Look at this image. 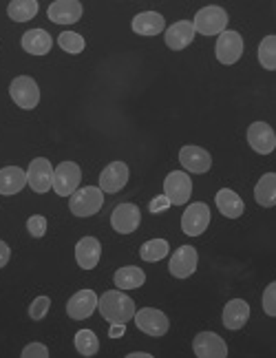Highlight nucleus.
<instances>
[{
	"label": "nucleus",
	"instance_id": "4be33fe9",
	"mask_svg": "<svg viewBox=\"0 0 276 358\" xmlns=\"http://www.w3.org/2000/svg\"><path fill=\"white\" fill-rule=\"evenodd\" d=\"M131 27H133V31L140 36H159L166 27V20L157 11H142L133 18Z\"/></svg>",
	"mask_w": 276,
	"mask_h": 358
},
{
	"label": "nucleus",
	"instance_id": "b1692460",
	"mask_svg": "<svg viewBox=\"0 0 276 358\" xmlns=\"http://www.w3.org/2000/svg\"><path fill=\"white\" fill-rule=\"evenodd\" d=\"M215 201H217L219 213L224 215V217H228V219H239L243 215V210H245L243 199L234 190H230V188H221L217 192Z\"/></svg>",
	"mask_w": 276,
	"mask_h": 358
},
{
	"label": "nucleus",
	"instance_id": "473e14b6",
	"mask_svg": "<svg viewBox=\"0 0 276 358\" xmlns=\"http://www.w3.org/2000/svg\"><path fill=\"white\" fill-rule=\"evenodd\" d=\"M49 308H51V299L49 296H38L29 306V316L34 321H43L47 316V312H49Z\"/></svg>",
	"mask_w": 276,
	"mask_h": 358
},
{
	"label": "nucleus",
	"instance_id": "4468645a",
	"mask_svg": "<svg viewBox=\"0 0 276 358\" xmlns=\"http://www.w3.org/2000/svg\"><path fill=\"white\" fill-rule=\"evenodd\" d=\"M179 162H182V166L188 173H197V175L208 173L212 166V157H210L208 150L201 148V146H192V144H188L179 150Z\"/></svg>",
	"mask_w": 276,
	"mask_h": 358
},
{
	"label": "nucleus",
	"instance_id": "4c0bfd02",
	"mask_svg": "<svg viewBox=\"0 0 276 358\" xmlns=\"http://www.w3.org/2000/svg\"><path fill=\"white\" fill-rule=\"evenodd\" d=\"M9 257H11V250H9V245L0 239V268H5L9 264Z\"/></svg>",
	"mask_w": 276,
	"mask_h": 358
},
{
	"label": "nucleus",
	"instance_id": "a211bd4d",
	"mask_svg": "<svg viewBox=\"0 0 276 358\" xmlns=\"http://www.w3.org/2000/svg\"><path fill=\"white\" fill-rule=\"evenodd\" d=\"M47 16L55 24H73L82 18V3H78V0H55L49 5Z\"/></svg>",
	"mask_w": 276,
	"mask_h": 358
},
{
	"label": "nucleus",
	"instance_id": "9b49d317",
	"mask_svg": "<svg viewBox=\"0 0 276 358\" xmlns=\"http://www.w3.org/2000/svg\"><path fill=\"white\" fill-rule=\"evenodd\" d=\"M27 184L31 186L34 192L45 195L53 188V166L47 157H36L29 169H27Z\"/></svg>",
	"mask_w": 276,
	"mask_h": 358
},
{
	"label": "nucleus",
	"instance_id": "20e7f679",
	"mask_svg": "<svg viewBox=\"0 0 276 358\" xmlns=\"http://www.w3.org/2000/svg\"><path fill=\"white\" fill-rule=\"evenodd\" d=\"M9 95L20 108H24V111H34V108L40 104V89L31 76L13 78L9 85Z\"/></svg>",
	"mask_w": 276,
	"mask_h": 358
},
{
	"label": "nucleus",
	"instance_id": "aec40b11",
	"mask_svg": "<svg viewBox=\"0 0 276 358\" xmlns=\"http://www.w3.org/2000/svg\"><path fill=\"white\" fill-rule=\"evenodd\" d=\"M102 257V245L95 237H82L75 243V261L82 270H93L100 264Z\"/></svg>",
	"mask_w": 276,
	"mask_h": 358
},
{
	"label": "nucleus",
	"instance_id": "72a5a7b5",
	"mask_svg": "<svg viewBox=\"0 0 276 358\" xmlns=\"http://www.w3.org/2000/svg\"><path fill=\"white\" fill-rule=\"evenodd\" d=\"M27 230H29V235L34 239H40L47 235V219L43 215H34L27 219Z\"/></svg>",
	"mask_w": 276,
	"mask_h": 358
},
{
	"label": "nucleus",
	"instance_id": "0eeeda50",
	"mask_svg": "<svg viewBox=\"0 0 276 358\" xmlns=\"http://www.w3.org/2000/svg\"><path fill=\"white\" fill-rule=\"evenodd\" d=\"M210 226V208L203 201L190 203L182 215V230L188 237H199Z\"/></svg>",
	"mask_w": 276,
	"mask_h": 358
},
{
	"label": "nucleus",
	"instance_id": "c9c22d12",
	"mask_svg": "<svg viewBox=\"0 0 276 358\" xmlns=\"http://www.w3.org/2000/svg\"><path fill=\"white\" fill-rule=\"evenodd\" d=\"M20 356L22 358H49V350H47V345H43V343H29Z\"/></svg>",
	"mask_w": 276,
	"mask_h": 358
},
{
	"label": "nucleus",
	"instance_id": "f03ea898",
	"mask_svg": "<svg viewBox=\"0 0 276 358\" xmlns=\"http://www.w3.org/2000/svg\"><path fill=\"white\" fill-rule=\"evenodd\" d=\"M104 206V192L100 186H85L78 188L71 197H68V210L75 217H93L102 210Z\"/></svg>",
	"mask_w": 276,
	"mask_h": 358
},
{
	"label": "nucleus",
	"instance_id": "f257e3e1",
	"mask_svg": "<svg viewBox=\"0 0 276 358\" xmlns=\"http://www.w3.org/2000/svg\"><path fill=\"white\" fill-rule=\"evenodd\" d=\"M98 310L104 321L126 325L135 316V301L124 294V290H108L98 299Z\"/></svg>",
	"mask_w": 276,
	"mask_h": 358
},
{
	"label": "nucleus",
	"instance_id": "cd10ccee",
	"mask_svg": "<svg viewBox=\"0 0 276 358\" xmlns=\"http://www.w3.org/2000/svg\"><path fill=\"white\" fill-rule=\"evenodd\" d=\"M36 13H38L36 0H11L7 7V16L13 22H29L36 18Z\"/></svg>",
	"mask_w": 276,
	"mask_h": 358
},
{
	"label": "nucleus",
	"instance_id": "f8f14e48",
	"mask_svg": "<svg viewBox=\"0 0 276 358\" xmlns=\"http://www.w3.org/2000/svg\"><path fill=\"white\" fill-rule=\"evenodd\" d=\"M197 264H199V255L192 245H182L177 248L175 255L170 257V264H168V270L175 279H188L195 274L197 270Z\"/></svg>",
	"mask_w": 276,
	"mask_h": 358
},
{
	"label": "nucleus",
	"instance_id": "a878e982",
	"mask_svg": "<svg viewBox=\"0 0 276 358\" xmlns=\"http://www.w3.org/2000/svg\"><path fill=\"white\" fill-rule=\"evenodd\" d=\"M113 281L117 285V290H137V287H142L146 283V274L137 266H124L115 272Z\"/></svg>",
	"mask_w": 276,
	"mask_h": 358
},
{
	"label": "nucleus",
	"instance_id": "ea45409f",
	"mask_svg": "<svg viewBox=\"0 0 276 358\" xmlns=\"http://www.w3.org/2000/svg\"><path fill=\"white\" fill-rule=\"evenodd\" d=\"M129 358H153L148 352H133V354H129Z\"/></svg>",
	"mask_w": 276,
	"mask_h": 358
},
{
	"label": "nucleus",
	"instance_id": "6ab92c4d",
	"mask_svg": "<svg viewBox=\"0 0 276 358\" xmlns=\"http://www.w3.org/2000/svg\"><path fill=\"white\" fill-rule=\"evenodd\" d=\"M164 40H166V47L168 49L182 51L192 43V40H195V27H192L190 20H179L166 29Z\"/></svg>",
	"mask_w": 276,
	"mask_h": 358
},
{
	"label": "nucleus",
	"instance_id": "2eb2a0df",
	"mask_svg": "<svg viewBox=\"0 0 276 358\" xmlns=\"http://www.w3.org/2000/svg\"><path fill=\"white\" fill-rule=\"evenodd\" d=\"M247 144H250L252 150H256L259 155H270L276 146V135L270 124L266 122L250 124V129H247Z\"/></svg>",
	"mask_w": 276,
	"mask_h": 358
},
{
	"label": "nucleus",
	"instance_id": "412c9836",
	"mask_svg": "<svg viewBox=\"0 0 276 358\" xmlns=\"http://www.w3.org/2000/svg\"><path fill=\"white\" fill-rule=\"evenodd\" d=\"M20 45L31 56H47L53 47V38L45 29H29L20 38Z\"/></svg>",
	"mask_w": 276,
	"mask_h": 358
},
{
	"label": "nucleus",
	"instance_id": "58836bf2",
	"mask_svg": "<svg viewBox=\"0 0 276 358\" xmlns=\"http://www.w3.org/2000/svg\"><path fill=\"white\" fill-rule=\"evenodd\" d=\"M124 332H126V325L124 323H110V329H108L110 338H119V336H124Z\"/></svg>",
	"mask_w": 276,
	"mask_h": 358
},
{
	"label": "nucleus",
	"instance_id": "7ed1b4c3",
	"mask_svg": "<svg viewBox=\"0 0 276 358\" xmlns=\"http://www.w3.org/2000/svg\"><path fill=\"white\" fill-rule=\"evenodd\" d=\"M192 27H195V34L199 31L201 36H219L226 31L228 27V11L224 7L217 5H208L197 11L195 20H192Z\"/></svg>",
	"mask_w": 276,
	"mask_h": 358
},
{
	"label": "nucleus",
	"instance_id": "ddd939ff",
	"mask_svg": "<svg viewBox=\"0 0 276 358\" xmlns=\"http://www.w3.org/2000/svg\"><path fill=\"white\" fill-rule=\"evenodd\" d=\"M192 352L199 358H226L228 345L226 341L215 332H199L192 341Z\"/></svg>",
	"mask_w": 276,
	"mask_h": 358
},
{
	"label": "nucleus",
	"instance_id": "dca6fc26",
	"mask_svg": "<svg viewBox=\"0 0 276 358\" xmlns=\"http://www.w3.org/2000/svg\"><path fill=\"white\" fill-rule=\"evenodd\" d=\"M95 310H98V294L93 290H80L66 303V314L71 316L73 321L89 319Z\"/></svg>",
	"mask_w": 276,
	"mask_h": 358
},
{
	"label": "nucleus",
	"instance_id": "39448f33",
	"mask_svg": "<svg viewBox=\"0 0 276 358\" xmlns=\"http://www.w3.org/2000/svg\"><path fill=\"white\" fill-rule=\"evenodd\" d=\"M82 182V171L75 162H62L53 169V190L58 197H71Z\"/></svg>",
	"mask_w": 276,
	"mask_h": 358
},
{
	"label": "nucleus",
	"instance_id": "bb28decb",
	"mask_svg": "<svg viewBox=\"0 0 276 358\" xmlns=\"http://www.w3.org/2000/svg\"><path fill=\"white\" fill-rule=\"evenodd\" d=\"M254 199L259 206H263V208H272L276 203V175L274 173H266L259 179V184L254 186Z\"/></svg>",
	"mask_w": 276,
	"mask_h": 358
},
{
	"label": "nucleus",
	"instance_id": "6e6552de",
	"mask_svg": "<svg viewBox=\"0 0 276 358\" xmlns=\"http://www.w3.org/2000/svg\"><path fill=\"white\" fill-rule=\"evenodd\" d=\"M135 325L142 329L144 334L148 336H164L166 332H168L170 327V321L168 316H166L161 310H155V308H144V310H135Z\"/></svg>",
	"mask_w": 276,
	"mask_h": 358
},
{
	"label": "nucleus",
	"instance_id": "e433bc0d",
	"mask_svg": "<svg viewBox=\"0 0 276 358\" xmlns=\"http://www.w3.org/2000/svg\"><path fill=\"white\" fill-rule=\"evenodd\" d=\"M168 206H170V201L168 199H166V195H159V197H155L153 201H150V213H164L166 208H168Z\"/></svg>",
	"mask_w": 276,
	"mask_h": 358
},
{
	"label": "nucleus",
	"instance_id": "423d86ee",
	"mask_svg": "<svg viewBox=\"0 0 276 358\" xmlns=\"http://www.w3.org/2000/svg\"><path fill=\"white\" fill-rule=\"evenodd\" d=\"M164 195L170 206H184L192 195V179L184 171H173L164 179Z\"/></svg>",
	"mask_w": 276,
	"mask_h": 358
},
{
	"label": "nucleus",
	"instance_id": "f3484780",
	"mask_svg": "<svg viewBox=\"0 0 276 358\" xmlns=\"http://www.w3.org/2000/svg\"><path fill=\"white\" fill-rule=\"evenodd\" d=\"M129 166L124 162H110L100 175V190L102 192H119L129 184Z\"/></svg>",
	"mask_w": 276,
	"mask_h": 358
},
{
	"label": "nucleus",
	"instance_id": "c85d7f7f",
	"mask_svg": "<svg viewBox=\"0 0 276 358\" xmlns=\"http://www.w3.org/2000/svg\"><path fill=\"white\" fill-rule=\"evenodd\" d=\"M168 252H170V245L166 239H150L140 248V257L148 261V264H157L164 257H168Z\"/></svg>",
	"mask_w": 276,
	"mask_h": 358
},
{
	"label": "nucleus",
	"instance_id": "c756f323",
	"mask_svg": "<svg viewBox=\"0 0 276 358\" xmlns=\"http://www.w3.org/2000/svg\"><path fill=\"white\" fill-rule=\"evenodd\" d=\"M73 343H75L78 354L87 356V358L95 356L100 350V341H98V336H95L93 329H80V332L75 334V338H73Z\"/></svg>",
	"mask_w": 276,
	"mask_h": 358
},
{
	"label": "nucleus",
	"instance_id": "393cba45",
	"mask_svg": "<svg viewBox=\"0 0 276 358\" xmlns=\"http://www.w3.org/2000/svg\"><path fill=\"white\" fill-rule=\"evenodd\" d=\"M27 186V171L20 166L0 169V195H18Z\"/></svg>",
	"mask_w": 276,
	"mask_h": 358
},
{
	"label": "nucleus",
	"instance_id": "1a4fd4ad",
	"mask_svg": "<svg viewBox=\"0 0 276 358\" xmlns=\"http://www.w3.org/2000/svg\"><path fill=\"white\" fill-rule=\"evenodd\" d=\"M215 56L221 64H234L243 56V38L237 31H224L219 34L215 45Z\"/></svg>",
	"mask_w": 276,
	"mask_h": 358
},
{
	"label": "nucleus",
	"instance_id": "5701e85b",
	"mask_svg": "<svg viewBox=\"0 0 276 358\" xmlns=\"http://www.w3.org/2000/svg\"><path fill=\"white\" fill-rule=\"evenodd\" d=\"M247 319H250V306L243 301V299H232L226 303V308H224V325L228 329H241Z\"/></svg>",
	"mask_w": 276,
	"mask_h": 358
},
{
	"label": "nucleus",
	"instance_id": "7c9ffc66",
	"mask_svg": "<svg viewBox=\"0 0 276 358\" xmlns=\"http://www.w3.org/2000/svg\"><path fill=\"white\" fill-rule=\"evenodd\" d=\"M259 62L266 71H274L276 69V36H266L259 45Z\"/></svg>",
	"mask_w": 276,
	"mask_h": 358
},
{
	"label": "nucleus",
	"instance_id": "9d476101",
	"mask_svg": "<svg viewBox=\"0 0 276 358\" xmlns=\"http://www.w3.org/2000/svg\"><path fill=\"white\" fill-rule=\"evenodd\" d=\"M140 224H142V213L135 203H129V201L119 203L113 208V213H110V226H113V230L119 232V235H131V232L140 228Z\"/></svg>",
	"mask_w": 276,
	"mask_h": 358
},
{
	"label": "nucleus",
	"instance_id": "f704fd0d",
	"mask_svg": "<svg viewBox=\"0 0 276 358\" xmlns=\"http://www.w3.org/2000/svg\"><path fill=\"white\" fill-rule=\"evenodd\" d=\"M263 310L268 316H276V283H270L263 292Z\"/></svg>",
	"mask_w": 276,
	"mask_h": 358
},
{
	"label": "nucleus",
	"instance_id": "2f4dec72",
	"mask_svg": "<svg viewBox=\"0 0 276 358\" xmlns=\"http://www.w3.org/2000/svg\"><path fill=\"white\" fill-rule=\"evenodd\" d=\"M58 45H60L62 51L73 53V56H75V53H82V51H85V47H87L85 38H82L80 34H75V31H62L58 36Z\"/></svg>",
	"mask_w": 276,
	"mask_h": 358
}]
</instances>
